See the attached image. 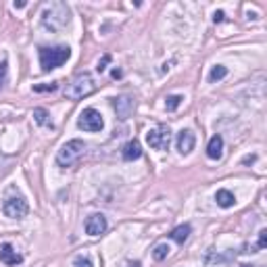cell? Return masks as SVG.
<instances>
[{"label": "cell", "mask_w": 267, "mask_h": 267, "mask_svg": "<svg viewBox=\"0 0 267 267\" xmlns=\"http://www.w3.org/2000/svg\"><path fill=\"white\" fill-rule=\"evenodd\" d=\"M259 249H265L267 247V230H261L259 232V244H257Z\"/></svg>", "instance_id": "cell-23"}, {"label": "cell", "mask_w": 267, "mask_h": 267, "mask_svg": "<svg viewBox=\"0 0 267 267\" xmlns=\"http://www.w3.org/2000/svg\"><path fill=\"white\" fill-rule=\"evenodd\" d=\"M7 73H9V63H7V59H3L0 61V86L7 82Z\"/></svg>", "instance_id": "cell-20"}, {"label": "cell", "mask_w": 267, "mask_h": 267, "mask_svg": "<svg viewBox=\"0 0 267 267\" xmlns=\"http://www.w3.org/2000/svg\"><path fill=\"white\" fill-rule=\"evenodd\" d=\"M175 146L180 150V154H190L196 146V136L192 129H182L175 138Z\"/></svg>", "instance_id": "cell-8"}, {"label": "cell", "mask_w": 267, "mask_h": 267, "mask_svg": "<svg viewBox=\"0 0 267 267\" xmlns=\"http://www.w3.org/2000/svg\"><path fill=\"white\" fill-rule=\"evenodd\" d=\"M123 159L125 161H136V159H140L142 157V146H140V142L138 140H129L125 146H123Z\"/></svg>", "instance_id": "cell-13"}, {"label": "cell", "mask_w": 267, "mask_h": 267, "mask_svg": "<svg viewBox=\"0 0 267 267\" xmlns=\"http://www.w3.org/2000/svg\"><path fill=\"white\" fill-rule=\"evenodd\" d=\"M146 142L154 150H169L171 144V129L167 125H159L146 134Z\"/></svg>", "instance_id": "cell-5"}, {"label": "cell", "mask_w": 267, "mask_h": 267, "mask_svg": "<svg viewBox=\"0 0 267 267\" xmlns=\"http://www.w3.org/2000/svg\"><path fill=\"white\" fill-rule=\"evenodd\" d=\"M94 90H96L94 77L84 71V73H77V75L71 79V82H69L67 90H65V96H67L69 100H79V98L90 96Z\"/></svg>", "instance_id": "cell-1"}, {"label": "cell", "mask_w": 267, "mask_h": 267, "mask_svg": "<svg viewBox=\"0 0 267 267\" xmlns=\"http://www.w3.org/2000/svg\"><path fill=\"white\" fill-rule=\"evenodd\" d=\"M84 150H86L84 140H69V142H65V144L59 148V152H57V163H59L61 167H71L73 163L79 161V157L84 154Z\"/></svg>", "instance_id": "cell-4"}, {"label": "cell", "mask_w": 267, "mask_h": 267, "mask_svg": "<svg viewBox=\"0 0 267 267\" xmlns=\"http://www.w3.org/2000/svg\"><path fill=\"white\" fill-rule=\"evenodd\" d=\"M73 267H92V261L88 257H77L73 261Z\"/></svg>", "instance_id": "cell-21"}, {"label": "cell", "mask_w": 267, "mask_h": 267, "mask_svg": "<svg viewBox=\"0 0 267 267\" xmlns=\"http://www.w3.org/2000/svg\"><path fill=\"white\" fill-rule=\"evenodd\" d=\"M127 267H140V261H129Z\"/></svg>", "instance_id": "cell-27"}, {"label": "cell", "mask_w": 267, "mask_h": 267, "mask_svg": "<svg viewBox=\"0 0 267 267\" xmlns=\"http://www.w3.org/2000/svg\"><path fill=\"white\" fill-rule=\"evenodd\" d=\"M182 100H184V96H180V94L167 96V100H165V109H167V111H175L177 106L182 104Z\"/></svg>", "instance_id": "cell-19"}, {"label": "cell", "mask_w": 267, "mask_h": 267, "mask_svg": "<svg viewBox=\"0 0 267 267\" xmlns=\"http://www.w3.org/2000/svg\"><path fill=\"white\" fill-rule=\"evenodd\" d=\"M106 232V217L100 213H94L86 219V234L88 236H100Z\"/></svg>", "instance_id": "cell-9"}, {"label": "cell", "mask_w": 267, "mask_h": 267, "mask_svg": "<svg viewBox=\"0 0 267 267\" xmlns=\"http://www.w3.org/2000/svg\"><path fill=\"white\" fill-rule=\"evenodd\" d=\"M255 159H257L255 154H249V157H244V159H242V163H244V165H249V163H253V161H255Z\"/></svg>", "instance_id": "cell-26"}, {"label": "cell", "mask_w": 267, "mask_h": 267, "mask_svg": "<svg viewBox=\"0 0 267 267\" xmlns=\"http://www.w3.org/2000/svg\"><path fill=\"white\" fill-rule=\"evenodd\" d=\"M221 154H224V138L219 136V134H215L207 144V157L213 159V161H219Z\"/></svg>", "instance_id": "cell-12"}, {"label": "cell", "mask_w": 267, "mask_h": 267, "mask_svg": "<svg viewBox=\"0 0 267 267\" xmlns=\"http://www.w3.org/2000/svg\"><path fill=\"white\" fill-rule=\"evenodd\" d=\"M215 201H217V205H219V207H224V209H230V207H234V203H236V196H234L230 190H217V194H215Z\"/></svg>", "instance_id": "cell-15"}, {"label": "cell", "mask_w": 267, "mask_h": 267, "mask_svg": "<svg viewBox=\"0 0 267 267\" xmlns=\"http://www.w3.org/2000/svg\"><path fill=\"white\" fill-rule=\"evenodd\" d=\"M25 7V3H23V0H19V3H15V9H23Z\"/></svg>", "instance_id": "cell-28"}, {"label": "cell", "mask_w": 267, "mask_h": 267, "mask_svg": "<svg viewBox=\"0 0 267 267\" xmlns=\"http://www.w3.org/2000/svg\"><path fill=\"white\" fill-rule=\"evenodd\" d=\"M190 232H192V228H190V224H182V226H177L175 230H171V234H169V238L173 240V242H177V244H184L186 240H188V236H190Z\"/></svg>", "instance_id": "cell-14"}, {"label": "cell", "mask_w": 267, "mask_h": 267, "mask_svg": "<svg viewBox=\"0 0 267 267\" xmlns=\"http://www.w3.org/2000/svg\"><path fill=\"white\" fill-rule=\"evenodd\" d=\"M169 251H171V249H169L167 244H157V247H154V251H152L154 261H163V259H167Z\"/></svg>", "instance_id": "cell-18"}, {"label": "cell", "mask_w": 267, "mask_h": 267, "mask_svg": "<svg viewBox=\"0 0 267 267\" xmlns=\"http://www.w3.org/2000/svg\"><path fill=\"white\" fill-rule=\"evenodd\" d=\"M34 90H36V92H42V90H50V92H52V90H57V84H50V86H36Z\"/></svg>", "instance_id": "cell-24"}, {"label": "cell", "mask_w": 267, "mask_h": 267, "mask_svg": "<svg viewBox=\"0 0 267 267\" xmlns=\"http://www.w3.org/2000/svg\"><path fill=\"white\" fill-rule=\"evenodd\" d=\"M3 211H5V215L11 217V219H23L30 213V205L23 196H9L5 201V205H3Z\"/></svg>", "instance_id": "cell-6"}, {"label": "cell", "mask_w": 267, "mask_h": 267, "mask_svg": "<svg viewBox=\"0 0 267 267\" xmlns=\"http://www.w3.org/2000/svg\"><path fill=\"white\" fill-rule=\"evenodd\" d=\"M113 77H121V71H119V69H113Z\"/></svg>", "instance_id": "cell-29"}, {"label": "cell", "mask_w": 267, "mask_h": 267, "mask_svg": "<svg viewBox=\"0 0 267 267\" xmlns=\"http://www.w3.org/2000/svg\"><path fill=\"white\" fill-rule=\"evenodd\" d=\"M226 75H228V69L224 65H215V67L211 69V73H209V82L215 84V82H219V79H224Z\"/></svg>", "instance_id": "cell-16"}, {"label": "cell", "mask_w": 267, "mask_h": 267, "mask_svg": "<svg viewBox=\"0 0 267 267\" xmlns=\"http://www.w3.org/2000/svg\"><path fill=\"white\" fill-rule=\"evenodd\" d=\"M109 63H111V55H104V57L98 61V67H96V71H98V73H102V71L106 69V65H109Z\"/></svg>", "instance_id": "cell-22"}, {"label": "cell", "mask_w": 267, "mask_h": 267, "mask_svg": "<svg viewBox=\"0 0 267 267\" xmlns=\"http://www.w3.org/2000/svg\"><path fill=\"white\" fill-rule=\"evenodd\" d=\"M21 261H23V257L13 249V244L5 242L3 247H0V263H5V265H9V267H13V265H19Z\"/></svg>", "instance_id": "cell-10"}, {"label": "cell", "mask_w": 267, "mask_h": 267, "mask_svg": "<svg viewBox=\"0 0 267 267\" xmlns=\"http://www.w3.org/2000/svg\"><path fill=\"white\" fill-rule=\"evenodd\" d=\"M71 57L69 46H50V48H40V67L44 71H52L67 63Z\"/></svg>", "instance_id": "cell-2"}, {"label": "cell", "mask_w": 267, "mask_h": 267, "mask_svg": "<svg viewBox=\"0 0 267 267\" xmlns=\"http://www.w3.org/2000/svg\"><path fill=\"white\" fill-rule=\"evenodd\" d=\"M113 106H115L119 119H127V117L134 113V98H129V96H119V98L113 100Z\"/></svg>", "instance_id": "cell-11"}, {"label": "cell", "mask_w": 267, "mask_h": 267, "mask_svg": "<svg viewBox=\"0 0 267 267\" xmlns=\"http://www.w3.org/2000/svg\"><path fill=\"white\" fill-rule=\"evenodd\" d=\"M77 125L84 131H100L104 127V119L96 109H84L77 119Z\"/></svg>", "instance_id": "cell-7"}, {"label": "cell", "mask_w": 267, "mask_h": 267, "mask_svg": "<svg viewBox=\"0 0 267 267\" xmlns=\"http://www.w3.org/2000/svg\"><path fill=\"white\" fill-rule=\"evenodd\" d=\"M42 23L48 30H61L69 23V9L63 3H55L48 5L42 13Z\"/></svg>", "instance_id": "cell-3"}, {"label": "cell", "mask_w": 267, "mask_h": 267, "mask_svg": "<svg viewBox=\"0 0 267 267\" xmlns=\"http://www.w3.org/2000/svg\"><path fill=\"white\" fill-rule=\"evenodd\" d=\"M34 119H36L40 125H44V127H50V129H52V123H50V119H48L46 109H34Z\"/></svg>", "instance_id": "cell-17"}, {"label": "cell", "mask_w": 267, "mask_h": 267, "mask_svg": "<svg viewBox=\"0 0 267 267\" xmlns=\"http://www.w3.org/2000/svg\"><path fill=\"white\" fill-rule=\"evenodd\" d=\"M213 21H215V23H219V21H224V13H221V11H217L215 15H213Z\"/></svg>", "instance_id": "cell-25"}]
</instances>
